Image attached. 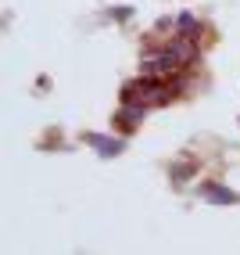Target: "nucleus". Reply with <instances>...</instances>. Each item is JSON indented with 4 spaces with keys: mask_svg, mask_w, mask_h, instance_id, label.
Masks as SVG:
<instances>
[{
    "mask_svg": "<svg viewBox=\"0 0 240 255\" xmlns=\"http://www.w3.org/2000/svg\"><path fill=\"white\" fill-rule=\"evenodd\" d=\"M86 144H90V147H97L104 158L122 155V147H126V140H111V137H100V133H86Z\"/></svg>",
    "mask_w": 240,
    "mask_h": 255,
    "instance_id": "2",
    "label": "nucleus"
},
{
    "mask_svg": "<svg viewBox=\"0 0 240 255\" xmlns=\"http://www.w3.org/2000/svg\"><path fill=\"white\" fill-rule=\"evenodd\" d=\"M176 69H179V58L172 54V47H168L165 54L147 58V61L140 65V72H144V76H165V72H176Z\"/></svg>",
    "mask_w": 240,
    "mask_h": 255,
    "instance_id": "1",
    "label": "nucleus"
},
{
    "mask_svg": "<svg viewBox=\"0 0 240 255\" xmlns=\"http://www.w3.org/2000/svg\"><path fill=\"white\" fill-rule=\"evenodd\" d=\"M201 194L208 198V201H219V205H237V201H240L233 191H226V187H219V183H204Z\"/></svg>",
    "mask_w": 240,
    "mask_h": 255,
    "instance_id": "3",
    "label": "nucleus"
},
{
    "mask_svg": "<svg viewBox=\"0 0 240 255\" xmlns=\"http://www.w3.org/2000/svg\"><path fill=\"white\" fill-rule=\"evenodd\" d=\"M176 25H179V36H183V40H197V36H201V22L194 18V14H179Z\"/></svg>",
    "mask_w": 240,
    "mask_h": 255,
    "instance_id": "4",
    "label": "nucleus"
},
{
    "mask_svg": "<svg viewBox=\"0 0 240 255\" xmlns=\"http://www.w3.org/2000/svg\"><path fill=\"white\" fill-rule=\"evenodd\" d=\"M172 54L179 58V65H190V61L197 58V50H194L190 43H172Z\"/></svg>",
    "mask_w": 240,
    "mask_h": 255,
    "instance_id": "6",
    "label": "nucleus"
},
{
    "mask_svg": "<svg viewBox=\"0 0 240 255\" xmlns=\"http://www.w3.org/2000/svg\"><path fill=\"white\" fill-rule=\"evenodd\" d=\"M147 115V105H129V108H122V115H118V123H122L126 129H133L140 119Z\"/></svg>",
    "mask_w": 240,
    "mask_h": 255,
    "instance_id": "5",
    "label": "nucleus"
}]
</instances>
